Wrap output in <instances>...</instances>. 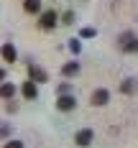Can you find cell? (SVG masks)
<instances>
[{
    "label": "cell",
    "instance_id": "obj_4",
    "mask_svg": "<svg viewBox=\"0 0 138 148\" xmlns=\"http://www.w3.org/2000/svg\"><path fill=\"white\" fill-rule=\"evenodd\" d=\"M56 105H59V110H72V107L77 105V100H74V97H69V95H61Z\"/></svg>",
    "mask_w": 138,
    "mask_h": 148
},
{
    "label": "cell",
    "instance_id": "obj_8",
    "mask_svg": "<svg viewBox=\"0 0 138 148\" xmlns=\"http://www.w3.org/2000/svg\"><path fill=\"white\" fill-rule=\"evenodd\" d=\"M61 72L67 74V77H72V74L79 72V64H77V61H72V64H64V69H61Z\"/></svg>",
    "mask_w": 138,
    "mask_h": 148
},
{
    "label": "cell",
    "instance_id": "obj_1",
    "mask_svg": "<svg viewBox=\"0 0 138 148\" xmlns=\"http://www.w3.org/2000/svg\"><path fill=\"white\" fill-rule=\"evenodd\" d=\"M107 100H110V92L107 89H95L92 92V105L102 107V105H107Z\"/></svg>",
    "mask_w": 138,
    "mask_h": 148
},
{
    "label": "cell",
    "instance_id": "obj_13",
    "mask_svg": "<svg viewBox=\"0 0 138 148\" xmlns=\"http://www.w3.org/2000/svg\"><path fill=\"white\" fill-rule=\"evenodd\" d=\"M5 148H23L21 140H10V143H5Z\"/></svg>",
    "mask_w": 138,
    "mask_h": 148
},
{
    "label": "cell",
    "instance_id": "obj_14",
    "mask_svg": "<svg viewBox=\"0 0 138 148\" xmlns=\"http://www.w3.org/2000/svg\"><path fill=\"white\" fill-rule=\"evenodd\" d=\"M0 79H5V72H3V69H0Z\"/></svg>",
    "mask_w": 138,
    "mask_h": 148
},
{
    "label": "cell",
    "instance_id": "obj_12",
    "mask_svg": "<svg viewBox=\"0 0 138 148\" xmlns=\"http://www.w3.org/2000/svg\"><path fill=\"white\" fill-rule=\"evenodd\" d=\"M130 44H123L125 46V51H138V38H128Z\"/></svg>",
    "mask_w": 138,
    "mask_h": 148
},
{
    "label": "cell",
    "instance_id": "obj_3",
    "mask_svg": "<svg viewBox=\"0 0 138 148\" xmlns=\"http://www.w3.org/2000/svg\"><path fill=\"white\" fill-rule=\"evenodd\" d=\"M54 26H56V13L54 10H46L41 15V28H54Z\"/></svg>",
    "mask_w": 138,
    "mask_h": 148
},
{
    "label": "cell",
    "instance_id": "obj_2",
    "mask_svg": "<svg viewBox=\"0 0 138 148\" xmlns=\"http://www.w3.org/2000/svg\"><path fill=\"white\" fill-rule=\"evenodd\" d=\"M92 138H95V133H92L90 128H87V130H79V133L74 135V143H77V146H90V143H92Z\"/></svg>",
    "mask_w": 138,
    "mask_h": 148
},
{
    "label": "cell",
    "instance_id": "obj_9",
    "mask_svg": "<svg viewBox=\"0 0 138 148\" xmlns=\"http://www.w3.org/2000/svg\"><path fill=\"white\" fill-rule=\"evenodd\" d=\"M31 77L36 79V82H46V74L38 69V66H31Z\"/></svg>",
    "mask_w": 138,
    "mask_h": 148
},
{
    "label": "cell",
    "instance_id": "obj_10",
    "mask_svg": "<svg viewBox=\"0 0 138 148\" xmlns=\"http://www.w3.org/2000/svg\"><path fill=\"white\" fill-rule=\"evenodd\" d=\"M13 95H15L13 84H3V87H0V97H13Z\"/></svg>",
    "mask_w": 138,
    "mask_h": 148
},
{
    "label": "cell",
    "instance_id": "obj_7",
    "mask_svg": "<svg viewBox=\"0 0 138 148\" xmlns=\"http://www.w3.org/2000/svg\"><path fill=\"white\" fill-rule=\"evenodd\" d=\"M23 95H26L28 100H33V97H36V84H33V82H26V84H23Z\"/></svg>",
    "mask_w": 138,
    "mask_h": 148
},
{
    "label": "cell",
    "instance_id": "obj_11",
    "mask_svg": "<svg viewBox=\"0 0 138 148\" xmlns=\"http://www.w3.org/2000/svg\"><path fill=\"white\" fill-rule=\"evenodd\" d=\"M123 92H125V95H133V92H136V82H133V79H125V82H123Z\"/></svg>",
    "mask_w": 138,
    "mask_h": 148
},
{
    "label": "cell",
    "instance_id": "obj_6",
    "mask_svg": "<svg viewBox=\"0 0 138 148\" xmlns=\"http://www.w3.org/2000/svg\"><path fill=\"white\" fill-rule=\"evenodd\" d=\"M3 56H5V61H15V49L10 44H5L3 46Z\"/></svg>",
    "mask_w": 138,
    "mask_h": 148
},
{
    "label": "cell",
    "instance_id": "obj_5",
    "mask_svg": "<svg viewBox=\"0 0 138 148\" xmlns=\"http://www.w3.org/2000/svg\"><path fill=\"white\" fill-rule=\"evenodd\" d=\"M23 8H26L28 13H38V8H41V0H26V3H23Z\"/></svg>",
    "mask_w": 138,
    "mask_h": 148
}]
</instances>
